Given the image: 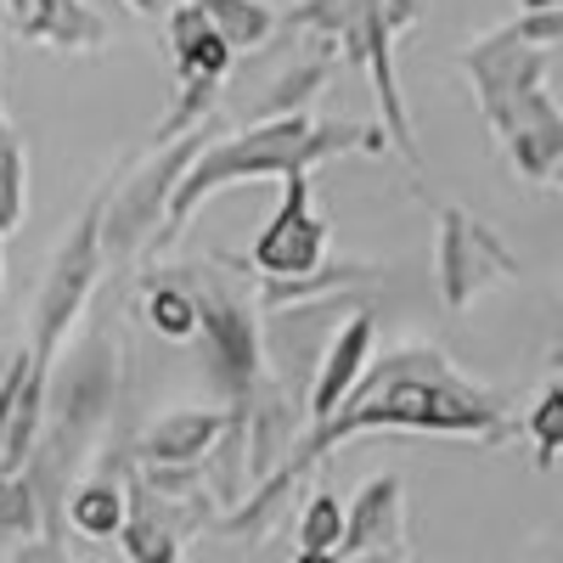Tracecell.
<instances>
[{"mask_svg": "<svg viewBox=\"0 0 563 563\" xmlns=\"http://www.w3.org/2000/svg\"><path fill=\"white\" fill-rule=\"evenodd\" d=\"M203 141H209L203 124L186 130V135H169V141H153V153L141 158V164L113 186V192H102V254H108V260H130V254H141V249H153L175 180L186 175V164L198 158Z\"/></svg>", "mask_w": 563, "mask_h": 563, "instance_id": "4", "label": "cell"}, {"mask_svg": "<svg viewBox=\"0 0 563 563\" xmlns=\"http://www.w3.org/2000/svg\"><path fill=\"white\" fill-rule=\"evenodd\" d=\"M124 7H130V12H141V18H164V12L175 7V0H124Z\"/></svg>", "mask_w": 563, "mask_h": 563, "instance_id": "27", "label": "cell"}, {"mask_svg": "<svg viewBox=\"0 0 563 563\" xmlns=\"http://www.w3.org/2000/svg\"><path fill=\"white\" fill-rule=\"evenodd\" d=\"M339 536H344V507L333 490H310L305 496V512H299V525H294V552L299 558H333L339 552Z\"/></svg>", "mask_w": 563, "mask_h": 563, "instance_id": "20", "label": "cell"}, {"mask_svg": "<svg viewBox=\"0 0 563 563\" xmlns=\"http://www.w3.org/2000/svg\"><path fill=\"white\" fill-rule=\"evenodd\" d=\"M18 34L52 52H102L108 45V18L90 0H29L18 18Z\"/></svg>", "mask_w": 563, "mask_h": 563, "instance_id": "12", "label": "cell"}, {"mask_svg": "<svg viewBox=\"0 0 563 563\" xmlns=\"http://www.w3.org/2000/svg\"><path fill=\"white\" fill-rule=\"evenodd\" d=\"M23 372H29V350H18L7 361V372H0V440H7V422H12V400L23 389Z\"/></svg>", "mask_w": 563, "mask_h": 563, "instance_id": "26", "label": "cell"}, {"mask_svg": "<svg viewBox=\"0 0 563 563\" xmlns=\"http://www.w3.org/2000/svg\"><path fill=\"white\" fill-rule=\"evenodd\" d=\"M231 406H186L158 417L147 434L135 440V462H203V451L220 440Z\"/></svg>", "mask_w": 563, "mask_h": 563, "instance_id": "14", "label": "cell"}, {"mask_svg": "<svg viewBox=\"0 0 563 563\" xmlns=\"http://www.w3.org/2000/svg\"><path fill=\"white\" fill-rule=\"evenodd\" d=\"M541 7H563V0H519V12H541Z\"/></svg>", "mask_w": 563, "mask_h": 563, "instance_id": "29", "label": "cell"}, {"mask_svg": "<svg viewBox=\"0 0 563 563\" xmlns=\"http://www.w3.org/2000/svg\"><path fill=\"white\" fill-rule=\"evenodd\" d=\"M102 271H108V254H102V198H90L85 214L68 225V238L57 243L45 276H40L34 333H29L34 361H57L68 350V339H74V327L85 321V305H90V294H97Z\"/></svg>", "mask_w": 563, "mask_h": 563, "instance_id": "3", "label": "cell"}, {"mask_svg": "<svg viewBox=\"0 0 563 563\" xmlns=\"http://www.w3.org/2000/svg\"><path fill=\"white\" fill-rule=\"evenodd\" d=\"M141 316H147V327H153L158 339H175V344H186V339L198 333V305H192V288H186L180 276H169V282H147Z\"/></svg>", "mask_w": 563, "mask_h": 563, "instance_id": "19", "label": "cell"}, {"mask_svg": "<svg viewBox=\"0 0 563 563\" xmlns=\"http://www.w3.org/2000/svg\"><path fill=\"white\" fill-rule=\"evenodd\" d=\"M490 135L496 147L507 153V164L519 169L530 186H552L558 169H563V113L552 102V90H530V97H519L507 113L490 119Z\"/></svg>", "mask_w": 563, "mask_h": 563, "instance_id": "9", "label": "cell"}, {"mask_svg": "<svg viewBox=\"0 0 563 563\" xmlns=\"http://www.w3.org/2000/svg\"><path fill=\"white\" fill-rule=\"evenodd\" d=\"M333 254V231L316 214V192H310V169H294L282 175V203L276 214L265 220V231L249 249V265L260 282H294V276H310L327 265Z\"/></svg>", "mask_w": 563, "mask_h": 563, "instance_id": "7", "label": "cell"}, {"mask_svg": "<svg viewBox=\"0 0 563 563\" xmlns=\"http://www.w3.org/2000/svg\"><path fill=\"white\" fill-rule=\"evenodd\" d=\"M45 519H40V496H34V479L23 474H0V536H40Z\"/></svg>", "mask_w": 563, "mask_h": 563, "instance_id": "23", "label": "cell"}, {"mask_svg": "<svg viewBox=\"0 0 563 563\" xmlns=\"http://www.w3.org/2000/svg\"><path fill=\"white\" fill-rule=\"evenodd\" d=\"M124 512H130V490H124V467H113V462L102 474L68 485V496H63V525L85 541H113Z\"/></svg>", "mask_w": 563, "mask_h": 563, "instance_id": "15", "label": "cell"}, {"mask_svg": "<svg viewBox=\"0 0 563 563\" xmlns=\"http://www.w3.org/2000/svg\"><path fill=\"white\" fill-rule=\"evenodd\" d=\"M214 97H220V79H203V74L180 79L175 102H169V113L153 124V141H169V135H186V130L209 124V113H214Z\"/></svg>", "mask_w": 563, "mask_h": 563, "instance_id": "22", "label": "cell"}, {"mask_svg": "<svg viewBox=\"0 0 563 563\" xmlns=\"http://www.w3.org/2000/svg\"><path fill=\"white\" fill-rule=\"evenodd\" d=\"M333 558H411L406 547V485L400 474H372L344 507V536Z\"/></svg>", "mask_w": 563, "mask_h": 563, "instance_id": "10", "label": "cell"}, {"mask_svg": "<svg viewBox=\"0 0 563 563\" xmlns=\"http://www.w3.org/2000/svg\"><path fill=\"white\" fill-rule=\"evenodd\" d=\"M456 63H462L467 79H474V102H479V119L485 124L496 113H507L519 97L541 90L547 74H552V52L519 40V34H512V23H501V29L479 34V40H467Z\"/></svg>", "mask_w": 563, "mask_h": 563, "instance_id": "8", "label": "cell"}, {"mask_svg": "<svg viewBox=\"0 0 563 563\" xmlns=\"http://www.w3.org/2000/svg\"><path fill=\"white\" fill-rule=\"evenodd\" d=\"M512 34L541 45V52H558V40H563V7H541V12H519L512 18Z\"/></svg>", "mask_w": 563, "mask_h": 563, "instance_id": "24", "label": "cell"}, {"mask_svg": "<svg viewBox=\"0 0 563 563\" xmlns=\"http://www.w3.org/2000/svg\"><path fill=\"white\" fill-rule=\"evenodd\" d=\"M389 135L384 124H350V119H310V113H271L254 119L249 130H231V135H209L198 158L186 164V175L175 180L164 225L153 238V254H164L186 220H192L209 198L231 192V186H249V180H282L294 169H321L327 158H344V153H384Z\"/></svg>", "mask_w": 563, "mask_h": 563, "instance_id": "2", "label": "cell"}, {"mask_svg": "<svg viewBox=\"0 0 563 563\" xmlns=\"http://www.w3.org/2000/svg\"><path fill=\"white\" fill-rule=\"evenodd\" d=\"M519 434L536 445V467H541V474H552L558 451H563V384H558V378L541 389V400H536L530 417L519 422Z\"/></svg>", "mask_w": 563, "mask_h": 563, "instance_id": "21", "label": "cell"}, {"mask_svg": "<svg viewBox=\"0 0 563 563\" xmlns=\"http://www.w3.org/2000/svg\"><path fill=\"white\" fill-rule=\"evenodd\" d=\"M372 350H378V316H372L366 305H355L333 333H327V344L316 355L310 389H305V417L310 422L333 417V406L350 395V384L361 378V366L372 361ZM310 422H305V429H310Z\"/></svg>", "mask_w": 563, "mask_h": 563, "instance_id": "11", "label": "cell"}, {"mask_svg": "<svg viewBox=\"0 0 563 563\" xmlns=\"http://www.w3.org/2000/svg\"><path fill=\"white\" fill-rule=\"evenodd\" d=\"M0 7H7V18H12V23H18V18H23V12H29V0H0Z\"/></svg>", "mask_w": 563, "mask_h": 563, "instance_id": "28", "label": "cell"}, {"mask_svg": "<svg viewBox=\"0 0 563 563\" xmlns=\"http://www.w3.org/2000/svg\"><path fill=\"white\" fill-rule=\"evenodd\" d=\"M434 282L445 310H467L474 299H485L496 282L519 276V254H512L496 231L462 203H434Z\"/></svg>", "mask_w": 563, "mask_h": 563, "instance_id": "6", "label": "cell"}, {"mask_svg": "<svg viewBox=\"0 0 563 563\" xmlns=\"http://www.w3.org/2000/svg\"><path fill=\"white\" fill-rule=\"evenodd\" d=\"M23 209H29V147L18 124L0 108V238L12 225H23Z\"/></svg>", "mask_w": 563, "mask_h": 563, "instance_id": "18", "label": "cell"}, {"mask_svg": "<svg viewBox=\"0 0 563 563\" xmlns=\"http://www.w3.org/2000/svg\"><path fill=\"white\" fill-rule=\"evenodd\" d=\"M198 7L238 57H249V52L276 40V7L271 0H198Z\"/></svg>", "mask_w": 563, "mask_h": 563, "instance_id": "17", "label": "cell"}, {"mask_svg": "<svg viewBox=\"0 0 563 563\" xmlns=\"http://www.w3.org/2000/svg\"><path fill=\"white\" fill-rule=\"evenodd\" d=\"M192 288L198 305V344H203V366H209V384L220 389L225 406H243L260 384V305H249L238 288H225L214 271H186L180 276Z\"/></svg>", "mask_w": 563, "mask_h": 563, "instance_id": "5", "label": "cell"}, {"mask_svg": "<svg viewBox=\"0 0 563 563\" xmlns=\"http://www.w3.org/2000/svg\"><path fill=\"white\" fill-rule=\"evenodd\" d=\"M164 29H169V57H175V79H225L231 63H238V52L214 34V23L203 18L198 0H175V7L164 12Z\"/></svg>", "mask_w": 563, "mask_h": 563, "instance_id": "13", "label": "cell"}, {"mask_svg": "<svg viewBox=\"0 0 563 563\" xmlns=\"http://www.w3.org/2000/svg\"><path fill=\"white\" fill-rule=\"evenodd\" d=\"M378 429H400V434H451V440H479V445H501L519 434V422L507 417V400L474 378H462L456 361L440 344H395V350H372V361L361 366V378L350 384V395L333 406V417L310 422L294 440V451L282 456V467L271 479H260L238 512H225L220 530L225 536H265V525L282 512L288 490L310 474L316 462H327L344 440L378 434Z\"/></svg>", "mask_w": 563, "mask_h": 563, "instance_id": "1", "label": "cell"}, {"mask_svg": "<svg viewBox=\"0 0 563 563\" xmlns=\"http://www.w3.org/2000/svg\"><path fill=\"white\" fill-rule=\"evenodd\" d=\"M378 18H384V29L400 40V34H411L422 18H429V0H378Z\"/></svg>", "mask_w": 563, "mask_h": 563, "instance_id": "25", "label": "cell"}, {"mask_svg": "<svg viewBox=\"0 0 563 563\" xmlns=\"http://www.w3.org/2000/svg\"><path fill=\"white\" fill-rule=\"evenodd\" d=\"M372 0H294L288 12H276V34H305V40H321V45H339L355 34L361 12Z\"/></svg>", "mask_w": 563, "mask_h": 563, "instance_id": "16", "label": "cell"}]
</instances>
